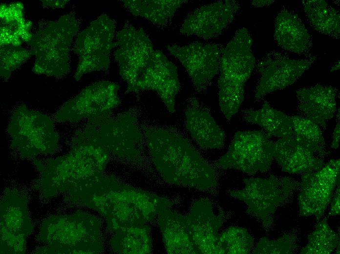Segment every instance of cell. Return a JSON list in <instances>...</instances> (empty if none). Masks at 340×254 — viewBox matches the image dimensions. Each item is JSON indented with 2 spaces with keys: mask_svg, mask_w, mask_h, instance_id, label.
Instances as JSON below:
<instances>
[{
  "mask_svg": "<svg viewBox=\"0 0 340 254\" xmlns=\"http://www.w3.org/2000/svg\"><path fill=\"white\" fill-rule=\"evenodd\" d=\"M44 7L62 8L68 2V0H41Z\"/></svg>",
  "mask_w": 340,
  "mask_h": 254,
  "instance_id": "e575fe53",
  "label": "cell"
},
{
  "mask_svg": "<svg viewBox=\"0 0 340 254\" xmlns=\"http://www.w3.org/2000/svg\"><path fill=\"white\" fill-rule=\"evenodd\" d=\"M146 136L153 163L166 181L201 190L216 186L214 169L186 139L162 129H148Z\"/></svg>",
  "mask_w": 340,
  "mask_h": 254,
  "instance_id": "3957f363",
  "label": "cell"
},
{
  "mask_svg": "<svg viewBox=\"0 0 340 254\" xmlns=\"http://www.w3.org/2000/svg\"><path fill=\"white\" fill-rule=\"evenodd\" d=\"M243 117L247 122L262 127L270 137L294 136L291 116L275 109L267 102L258 109L244 111Z\"/></svg>",
  "mask_w": 340,
  "mask_h": 254,
  "instance_id": "d4e9b609",
  "label": "cell"
},
{
  "mask_svg": "<svg viewBox=\"0 0 340 254\" xmlns=\"http://www.w3.org/2000/svg\"><path fill=\"white\" fill-rule=\"evenodd\" d=\"M8 132L12 147L25 158L51 154L58 147V136L52 120L25 106L14 111Z\"/></svg>",
  "mask_w": 340,
  "mask_h": 254,
  "instance_id": "ba28073f",
  "label": "cell"
},
{
  "mask_svg": "<svg viewBox=\"0 0 340 254\" xmlns=\"http://www.w3.org/2000/svg\"><path fill=\"white\" fill-rule=\"evenodd\" d=\"M124 6L133 15L144 18L153 24L165 26L186 0H124Z\"/></svg>",
  "mask_w": 340,
  "mask_h": 254,
  "instance_id": "484cf974",
  "label": "cell"
},
{
  "mask_svg": "<svg viewBox=\"0 0 340 254\" xmlns=\"http://www.w3.org/2000/svg\"><path fill=\"white\" fill-rule=\"evenodd\" d=\"M339 245L337 233L330 228L327 219L324 218L318 223L315 230L308 235V243L300 254H330Z\"/></svg>",
  "mask_w": 340,
  "mask_h": 254,
  "instance_id": "f546056e",
  "label": "cell"
},
{
  "mask_svg": "<svg viewBox=\"0 0 340 254\" xmlns=\"http://www.w3.org/2000/svg\"><path fill=\"white\" fill-rule=\"evenodd\" d=\"M223 254H247L254 245V239L245 228L232 226L224 230L219 236Z\"/></svg>",
  "mask_w": 340,
  "mask_h": 254,
  "instance_id": "4dcf8cb0",
  "label": "cell"
},
{
  "mask_svg": "<svg viewBox=\"0 0 340 254\" xmlns=\"http://www.w3.org/2000/svg\"><path fill=\"white\" fill-rule=\"evenodd\" d=\"M239 9L235 0H220L204 5L187 16L180 32L204 39L216 37L232 22Z\"/></svg>",
  "mask_w": 340,
  "mask_h": 254,
  "instance_id": "2e32d148",
  "label": "cell"
},
{
  "mask_svg": "<svg viewBox=\"0 0 340 254\" xmlns=\"http://www.w3.org/2000/svg\"><path fill=\"white\" fill-rule=\"evenodd\" d=\"M0 232L25 238L32 231L25 197L14 190H7L0 201Z\"/></svg>",
  "mask_w": 340,
  "mask_h": 254,
  "instance_id": "603a6c76",
  "label": "cell"
},
{
  "mask_svg": "<svg viewBox=\"0 0 340 254\" xmlns=\"http://www.w3.org/2000/svg\"><path fill=\"white\" fill-rule=\"evenodd\" d=\"M335 87L316 85L296 91L298 108L302 116L325 128L337 111Z\"/></svg>",
  "mask_w": 340,
  "mask_h": 254,
  "instance_id": "ac0fdd59",
  "label": "cell"
},
{
  "mask_svg": "<svg viewBox=\"0 0 340 254\" xmlns=\"http://www.w3.org/2000/svg\"><path fill=\"white\" fill-rule=\"evenodd\" d=\"M340 164V159H331L319 170L303 174L298 198L300 215L319 221L339 183Z\"/></svg>",
  "mask_w": 340,
  "mask_h": 254,
  "instance_id": "4fadbf2b",
  "label": "cell"
},
{
  "mask_svg": "<svg viewBox=\"0 0 340 254\" xmlns=\"http://www.w3.org/2000/svg\"><path fill=\"white\" fill-rule=\"evenodd\" d=\"M186 216L197 254H223L218 231L224 216L214 213L211 202L207 199L197 201Z\"/></svg>",
  "mask_w": 340,
  "mask_h": 254,
  "instance_id": "e0dca14e",
  "label": "cell"
},
{
  "mask_svg": "<svg viewBox=\"0 0 340 254\" xmlns=\"http://www.w3.org/2000/svg\"><path fill=\"white\" fill-rule=\"evenodd\" d=\"M185 115L187 129L201 147L217 149L223 147L225 140L224 131L196 98L190 100Z\"/></svg>",
  "mask_w": 340,
  "mask_h": 254,
  "instance_id": "ffe728a7",
  "label": "cell"
},
{
  "mask_svg": "<svg viewBox=\"0 0 340 254\" xmlns=\"http://www.w3.org/2000/svg\"><path fill=\"white\" fill-rule=\"evenodd\" d=\"M79 24L73 12L41 22L27 43L35 57L34 73L56 78L68 74L70 48Z\"/></svg>",
  "mask_w": 340,
  "mask_h": 254,
  "instance_id": "277c9868",
  "label": "cell"
},
{
  "mask_svg": "<svg viewBox=\"0 0 340 254\" xmlns=\"http://www.w3.org/2000/svg\"><path fill=\"white\" fill-rule=\"evenodd\" d=\"M119 89L118 85L110 81L93 84L65 103L55 118L59 122L73 123L111 112L120 104Z\"/></svg>",
  "mask_w": 340,
  "mask_h": 254,
  "instance_id": "7c38bea8",
  "label": "cell"
},
{
  "mask_svg": "<svg viewBox=\"0 0 340 254\" xmlns=\"http://www.w3.org/2000/svg\"><path fill=\"white\" fill-rule=\"evenodd\" d=\"M274 158L282 171L290 174H305L320 169L324 164L313 151L294 136L274 142Z\"/></svg>",
  "mask_w": 340,
  "mask_h": 254,
  "instance_id": "d6986e66",
  "label": "cell"
},
{
  "mask_svg": "<svg viewBox=\"0 0 340 254\" xmlns=\"http://www.w3.org/2000/svg\"><path fill=\"white\" fill-rule=\"evenodd\" d=\"M253 40L246 28L238 29L221 49L219 71V104L225 118L230 120L244 99L245 85L255 65Z\"/></svg>",
  "mask_w": 340,
  "mask_h": 254,
  "instance_id": "5b68a950",
  "label": "cell"
},
{
  "mask_svg": "<svg viewBox=\"0 0 340 254\" xmlns=\"http://www.w3.org/2000/svg\"><path fill=\"white\" fill-rule=\"evenodd\" d=\"M158 217L163 242L167 253L197 254L186 216L168 208L162 210Z\"/></svg>",
  "mask_w": 340,
  "mask_h": 254,
  "instance_id": "7402d4cb",
  "label": "cell"
},
{
  "mask_svg": "<svg viewBox=\"0 0 340 254\" xmlns=\"http://www.w3.org/2000/svg\"><path fill=\"white\" fill-rule=\"evenodd\" d=\"M340 135V122H338L334 130L332 136V143L331 147L334 149H337L339 146Z\"/></svg>",
  "mask_w": 340,
  "mask_h": 254,
  "instance_id": "d590c367",
  "label": "cell"
},
{
  "mask_svg": "<svg viewBox=\"0 0 340 254\" xmlns=\"http://www.w3.org/2000/svg\"><path fill=\"white\" fill-rule=\"evenodd\" d=\"M170 54L185 68L197 90L202 91L219 70L221 49L214 43L195 42L167 46Z\"/></svg>",
  "mask_w": 340,
  "mask_h": 254,
  "instance_id": "9a60e30c",
  "label": "cell"
},
{
  "mask_svg": "<svg viewBox=\"0 0 340 254\" xmlns=\"http://www.w3.org/2000/svg\"><path fill=\"white\" fill-rule=\"evenodd\" d=\"M340 189L339 184L331 202V208L329 213L330 216H335L339 215L340 212Z\"/></svg>",
  "mask_w": 340,
  "mask_h": 254,
  "instance_id": "836d02e7",
  "label": "cell"
},
{
  "mask_svg": "<svg viewBox=\"0 0 340 254\" xmlns=\"http://www.w3.org/2000/svg\"><path fill=\"white\" fill-rule=\"evenodd\" d=\"M116 44L114 57L127 85L126 93L154 91L173 113L180 87L176 66L162 52L154 49L142 28L124 27L117 34Z\"/></svg>",
  "mask_w": 340,
  "mask_h": 254,
  "instance_id": "7a4b0ae2",
  "label": "cell"
},
{
  "mask_svg": "<svg viewBox=\"0 0 340 254\" xmlns=\"http://www.w3.org/2000/svg\"><path fill=\"white\" fill-rule=\"evenodd\" d=\"M101 223L85 212L53 216L41 226L39 237L47 245L41 253L99 254L103 249Z\"/></svg>",
  "mask_w": 340,
  "mask_h": 254,
  "instance_id": "8992f818",
  "label": "cell"
},
{
  "mask_svg": "<svg viewBox=\"0 0 340 254\" xmlns=\"http://www.w3.org/2000/svg\"><path fill=\"white\" fill-rule=\"evenodd\" d=\"M0 75L4 79L9 78L32 56L30 49L11 45H0Z\"/></svg>",
  "mask_w": 340,
  "mask_h": 254,
  "instance_id": "1f68e13d",
  "label": "cell"
},
{
  "mask_svg": "<svg viewBox=\"0 0 340 254\" xmlns=\"http://www.w3.org/2000/svg\"><path fill=\"white\" fill-rule=\"evenodd\" d=\"M274 37L278 45L288 52L301 55L308 53L312 38L300 17L283 8L275 21Z\"/></svg>",
  "mask_w": 340,
  "mask_h": 254,
  "instance_id": "44dd1931",
  "label": "cell"
},
{
  "mask_svg": "<svg viewBox=\"0 0 340 254\" xmlns=\"http://www.w3.org/2000/svg\"><path fill=\"white\" fill-rule=\"evenodd\" d=\"M305 16L318 32L335 39L340 38V13L323 0H303Z\"/></svg>",
  "mask_w": 340,
  "mask_h": 254,
  "instance_id": "83f0119b",
  "label": "cell"
},
{
  "mask_svg": "<svg viewBox=\"0 0 340 254\" xmlns=\"http://www.w3.org/2000/svg\"><path fill=\"white\" fill-rule=\"evenodd\" d=\"M316 59H295L278 52L271 51L263 57L256 67L259 79L255 90L256 100L293 84L312 65Z\"/></svg>",
  "mask_w": 340,
  "mask_h": 254,
  "instance_id": "5bb4252c",
  "label": "cell"
},
{
  "mask_svg": "<svg viewBox=\"0 0 340 254\" xmlns=\"http://www.w3.org/2000/svg\"><path fill=\"white\" fill-rule=\"evenodd\" d=\"M113 251L123 254H148L152 251L150 229L146 225L121 228L111 239Z\"/></svg>",
  "mask_w": 340,
  "mask_h": 254,
  "instance_id": "4316f807",
  "label": "cell"
},
{
  "mask_svg": "<svg viewBox=\"0 0 340 254\" xmlns=\"http://www.w3.org/2000/svg\"><path fill=\"white\" fill-rule=\"evenodd\" d=\"M23 5L20 2L0 5V45L21 46L31 39L32 22L24 17Z\"/></svg>",
  "mask_w": 340,
  "mask_h": 254,
  "instance_id": "cb8c5ba5",
  "label": "cell"
},
{
  "mask_svg": "<svg viewBox=\"0 0 340 254\" xmlns=\"http://www.w3.org/2000/svg\"><path fill=\"white\" fill-rule=\"evenodd\" d=\"M291 119L295 138L316 155H323L325 141L320 127L301 115L291 116Z\"/></svg>",
  "mask_w": 340,
  "mask_h": 254,
  "instance_id": "f1b7e54d",
  "label": "cell"
},
{
  "mask_svg": "<svg viewBox=\"0 0 340 254\" xmlns=\"http://www.w3.org/2000/svg\"><path fill=\"white\" fill-rule=\"evenodd\" d=\"M273 0H254L252 3L255 6L261 7L268 5L273 3Z\"/></svg>",
  "mask_w": 340,
  "mask_h": 254,
  "instance_id": "8d00e7d4",
  "label": "cell"
},
{
  "mask_svg": "<svg viewBox=\"0 0 340 254\" xmlns=\"http://www.w3.org/2000/svg\"><path fill=\"white\" fill-rule=\"evenodd\" d=\"M296 245L294 236L286 234L280 238L271 240L262 237L253 251L256 254H288L294 253Z\"/></svg>",
  "mask_w": 340,
  "mask_h": 254,
  "instance_id": "d6a6232c",
  "label": "cell"
},
{
  "mask_svg": "<svg viewBox=\"0 0 340 254\" xmlns=\"http://www.w3.org/2000/svg\"><path fill=\"white\" fill-rule=\"evenodd\" d=\"M73 201L94 210L114 232L127 227L146 225L165 209L170 200L126 185L103 174L81 181L69 191Z\"/></svg>",
  "mask_w": 340,
  "mask_h": 254,
  "instance_id": "6da1fadb",
  "label": "cell"
},
{
  "mask_svg": "<svg viewBox=\"0 0 340 254\" xmlns=\"http://www.w3.org/2000/svg\"><path fill=\"white\" fill-rule=\"evenodd\" d=\"M274 142L265 132H236L227 152L216 162L223 169H234L249 174L269 169L274 158Z\"/></svg>",
  "mask_w": 340,
  "mask_h": 254,
  "instance_id": "8fae6325",
  "label": "cell"
},
{
  "mask_svg": "<svg viewBox=\"0 0 340 254\" xmlns=\"http://www.w3.org/2000/svg\"><path fill=\"white\" fill-rule=\"evenodd\" d=\"M111 112L88 119L77 135L106 148L110 154L127 160L135 158L142 150V135L136 117L126 113L117 116Z\"/></svg>",
  "mask_w": 340,
  "mask_h": 254,
  "instance_id": "52a82bcc",
  "label": "cell"
},
{
  "mask_svg": "<svg viewBox=\"0 0 340 254\" xmlns=\"http://www.w3.org/2000/svg\"><path fill=\"white\" fill-rule=\"evenodd\" d=\"M244 187L230 192V194L243 201L248 211L260 220L266 228L273 224L274 215L298 187L297 183L288 178L274 175L268 178H247Z\"/></svg>",
  "mask_w": 340,
  "mask_h": 254,
  "instance_id": "30bf717a",
  "label": "cell"
},
{
  "mask_svg": "<svg viewBox=\"0 0 340 254\" xmlns=\"http://www.w3.org/2000/svg\"><path fill=\"white\" fill-rule=\"evenodd\" d=\"M115 27L114 21L103 14L78 35L73 47L79 58L76 81L88 73L108 69L111 52L116 46L113 41Z\"/></svg>",
  "mask_w": 340,
  "mask_h": 254,
  "instance_id": "9c48e42d",
  "label": "cell"
}]
</instances>
